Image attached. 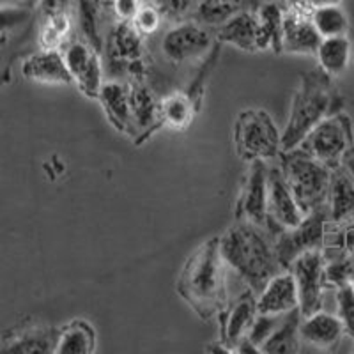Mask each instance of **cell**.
Masks as SVG:
<instances>
[{"label": "cell", "mask_w": 354, "mask_h": 354, "mask_svg": "<svg viewBox=\"0 0 354 354\" xmlns=\"http://www.w3.org/2000/svg\"><path fill=\"white\" fill-rule=\"evenodd\" d=\"M229 268L221 257L220 238H211L186 259L177 278V294L202 321L221 315L229 306Z\"/></svg>", "instance_id": "1"}, {"label": "cell", "mask_w": 354, "mask_h": 354, "mask_svg": "<svg viewBox=\"0 0 354 354\" xmlns=\"http://www.w3.org/2000/svg\"><path fill=\"white\" fill-rule=\"evenodd\" d=\"M220 252L229 273H234L246 289L261 292L277 273L283 271L277 257L273 234L264 227L236 220L230 229L220 236Z\"/></svg>", "instance_id": "2"}, {"label": "cell", "mask_w": 354, "mask_h": 354, "mask_svg": "<svg viewBox=\"0 0 354 354\" xmlns=\"http://www.w3.org/2000/svg\"><path fill=\"white\" fill-rule=\"evenodd\" d=\"M344 100L333 87L330 75L319 69L303 73L294 93L289 121L282 133V151L298 147L322 119L340 112Z\"/></svg>", "instance_id": "3"}, {"label": "cell", "mask_w": 354, "mask_h": 354, "mask_svg": "<svg viewBox=\"0 0 354 354\" xmlns=\"http://www.w3.org/2000/svg\"><path fill=\"white\" fill-rule=\"evenodd\" d=\"M280 170L303 213L326 205L331 183V169L301 147L280 153Z\"/></svg>", "instance_id": "4"}, {"label": "cell", "mask_w": 354, "mask_h": 354, "mask_svg": "<svg viewBox=\"0 0 354 354\" xmlns=\"http://www.w3.org/2000/svg\"><path fill=\"white\" fill-rule=\"evenodd\" d=\"M234 147L246 163L274 160L282 153V133L266 110H243L234 124Z\"/></svg>", "instance_id": "5"}, {"label": "cell", "mask_w": 354, "mask_h": 354, "mask_svg": "<svg viewBox=\"0 0 354 354\" xmlns=\"http://www.w3.org/2000/svg\"><path fill=\"white\" fill-rule=\"evenodd\" d=\"M105 64L113 77L126 80H144L145 37L131 21H113L103 41Z\"/></svg>", "instance_id": "6"}, {"label": "cell", "mask_w": 354, "mask_h": 354, "mask_svg": "<svg viewBox=\"0 0 354 354\" xmlns=\"http://www.w3.org/2000/svg\"><path fill=\"white\" fill-rule=\"evenodd\" d=\"M298 147L317 158L331 170L337 169L342 165L344 158L354 147L351 117L342 110L333 115H328L303 138Z\"/></svg>", "instance_id": "7"}, {"label": "cell", "mask_w": 354, "mask_h": 354, "mask_svg": "<svg viewBox=\"0 0 354 354\" xmlns=\"http://www.w3.org/2000/svg\"><path fill=\"white\" fill-rule=\"evenodd\" d=\"M36 24V9L0 6V85L11 80L12 62L27 44Z\"/></svg>", "instance_id": "8"}, {"label": "cell", "mask_w": 354, "mask_h": 354, "mask_svg": "<svg viewBox=\"0 0 354 354\" xmlns=\"http://www.w3.org/2000/svg\"><path fill=\"white\" fill-rule=\"evenodd\" d=\"M326 220H330V214H328L326 205H322L319 209L306 214L299 225L292 229H282L274 234V250L283 270H289L294 259L308 250H321Z\"/></svg>", "instance_id": "9"}, {"label": "cell", "mask_w": 354, "mask_h": 354, "mask_svg": "<svg viewBox=\"0 0 354 354\" xmlns=\"http://www.w3.org/2000/svg\"><path fill=\"white\" fill-rule=\"evenodd\" d=\"M62 53L73 84L84 96L97 100L101 87L105 84V64L100 50L85 39H71L62 48Z\"/></svg>", "instance_id": "10"}, {"label": "cell", "mask_w": 354, "mask_h": 354, "mask_svg": "<svg viewBox=\"0 0 354 354\" xmlns=\"http://www.w3.org/2000/svg\"><path fill=\"white\" fill-rule=\"evenodd\" d=\"M294 274L299 294L301 315L314 314L322 310L324 303V283H326V262L319 248L308 250L292 261L289 268Z\"/></svg>", "instance_id": "11"}, {"label": "cell", "mask_w": 354, "mask_h": 354, "mask_svg": "<svg viewBox=\"0 0 354 354\" xmlns=\"http://www.w3.org/2000/svg\"><path fill=\"white\" fill-rule=\"evenodd\" d=\"M213 34L207 27L198 21L183 20L174 24L163 37H161V53L174 64H185V62L201 59L209 52L213 46Z\"/></svg>", "instance_id": "12"}, {"label": "cell", "mask_w": 354, "mask_h": 354, "mask_svg": "<svg viewBox=\"0 0 354 354\" xmlns=\"http://www.w3.org/2000/svg\"><path fill=\"white\" fill-rule=\"evenodd\" d=\"M306 214L290 192L280 167L268 169V230L271 234L299 225Z\"/></svg>", "instance_id": "13"}, {"label": "cell", "mask_w": 354, "mask_h": 354, "mask_svg": "<svg viewBox=\"0 0 354 354\" xmlns=\"http://www.w3.org/2000/svg\"><path fill=\"white\" fill-rule=\"evenodd\" d=\"M268 169L270 165L266 161H250L236 205V220L250 221L264 229H268Z\"/></svg>", "instance_id": "14"}, {"label": "cell", "mask_w": 354, "mask_h": 354, "mask_svg": "<svg viewBox=\"0 0 354 354\" xmlns=\"http://www.w3.org/2000/svg\"><path fill=\"white\" fill-rule=\"evenodd\" d=\"M322 37L312 24V8L294 4L283 8L282 52L294 55H315Z\"/></svg>", "instance_id": "15"}, {"label": "cell", "mask_w": 354, "mask_h": 354, "mask_svg": "<svg viewBox=\"0 0 354 354\" xmlns=\"http://www.w3.org/2000/svg\"><path fill=\"white\" fill-rule=\"evenodd\" d=\"M59 333L61 328L46 326V324H20L2 335L0 353H55Z\"/></svg>", "instance_id": "16"}, {"label": "cell", "mask_w": 354, "mask_h": 354, "mask_svg": "<svg viewBox=\"0 0 354 354\" xmlns=\"http://www.w3.org/2000/svg\"><path fill=\"white\" fill-rule=\"evenodd\" d=\"M129 101H131L133 135L147 138L163 126L161 121V100L144 80H129Z\"/></svg>", "instance_id": "17"}, {"label": "cell", "mask_w": 354, "mask_h": 354, "mask_svg": "<svg viewBox=\"0 0 354 354\" xmlns=\"http://www.w3.org/2000/svg\"><path fill=\"white\" fill-rule=\"evenodd\" d=\"M20 71L27 80L44 85H69L73 78L69 75L62 50H43L28 53L21 61Z\"/></svg>", "instance_id": "18"}, {"label": "cell", "mask_w": 354, "mask_h": 354, "mask_svg": "<svg viewBox=\"0 0 354 354\" xmlns=\"http://www.w3.org/2000/svg\"><path fill=\"white\" fill-rule=\"evenodd\" d=\"M299 308V294L290 270L274 274L257 294L259 314L283 315Z\"/></svg>", "instance_id": "19"}, {"label": "cell", "mask_w": 354, "mask_h": 354, "mask_svg": "<svg viewBox=\"0 0 354 354\" xmlns=\"http://www.w3.org/2000/svg\"><path fill=\"white\" fill-rule=\"evenodd\" d=\"M346 335L340 317L330 314L326 310H317L314 314L301 317L299 337L301 344L317 347V349H331L337 346Z\"/></svg>", "instance_id": "20"}, {"label": "cell", "mask_w": 354, "mask_h": 354, "mask_svg": "<svg viewBox=\"0 0 354 354\" xmlns=\"http://www.w3.org/2000/svg\"><path fill=\"white\" fill-rule=\"evenodd\" d=\"M257 314V298H255L254 290L250 289L225 308V315L221 319L223 321V340L221 342L230 347L232 353L239 340L248 337Z\"/></svg>", "instance_id": "21"}, {"label": "cell", "mask_w": 354, "mask_h": 354, "mask_svg": "<svg viewBox=\"0 0 354 354\" xmlns=\"http://www.w3.org/2000/svg\"><path fill=\"white\" fill-rule=\"evenodd\" d=\"M97 101L101 103L110 124L124 135H133L131 101L128 80H109L103 84Z\"/></svg>", "instance_id": "22"}, {"label": "cell", "mask_w": 354, "mask_h": 354, "mask_svg": "<svg viewBox=\"0 0 354 354\" xmlns=\"http://www.w3.org/2000/svg\"><path fill=\"white\" fill-rule=\"evenodd\" d=\"M218 43L232 44L243 52H259L255 11H239L216 27Z\"/></svg>", "instance_id": "23"}, {"label": "cell", "mask_w": 354, "mask_h": 354, "mask_svg": "<svg viewBox=\"0 0 354 354\" xmlns=\"http://www.w3.org/2000/svg\"><path fill=\"white\" fill-rule=\"evenodd\" d=\"M326 207L333 221H346L354 216V179L344 165L331 170Z\"/></svg>", "instance_id": "24"}, {"label": "cell", "mask_w": 354, "mask_h": 354, "mask_svg": "<svg viewBox=\"0 0 354 354\" xmlns=\"http://www.w3.org/2000/svg\"><path fill=\"white\" fill-rule=\"evenodd\" d=\"M257 18V48L259 52H282L283 6L277 2H262L255 9Z\"/></svg>", "instance_id": "25"}, {"label": "cell", "mask_w": 354, "mask_h": 354, "mask_svg": "<svg viewBox=\"0 0 354 354\" xmlns=\"http://www.w3.org/2000/svg\"><path fill=\"white\" fill-rule=\"evenodd\" d=\"M97 335L93 324L75 319L61 328L55 354H93L96 353Z\"/></svg>", "instance_id": "26"}, {"label": "cell", "mask_w": 354, "mask_h": 354, "mask_svg": "<svg viewBox=\"0 0 354 354\" xmlns=\"http://www.w3.org/2000/svg\"><path fill=\"white\" fill-rule=\"evenodd\" d=\"M301 312L299 308L286 314L271 333V337L261 346V353L266 354H290L298 353L301 347V337H299V324H301Z\"/></svg>", "instance_id": "27"}, {"label": "cell", "mask_w": 354, "mask_h": 354, "mask_svg": "<svg viewBox=\"0 0 354 354\" xmlns=\"http://www.w3.org/2000/svg\"><path fill=\"white\" fill-rule=\"evenodd\" d=\"M319 68L322 71L330 75L331 78L340 77L349 66L351 59V41L347 36H338V37H326L321 39L317 52Z\"/></svg>", "instance_id": "28"}, {"label": "cell", "mask_w": 354, "mask_h": 354, "mask_svg": "<svg viewBox=\"0 0 354 354\" xmlns=\"http://www.w3.org/2000/svg\"><path fill=\"white\" fill-rule=\"evenodd\" d=\"M161 121L170 129H186L194 121L197 105L188 93H172L161 97Z\"/></svg>", "instance_id": "29"}, {"label": "cell", "mask_w": 354, "mask_h": 354, "mask_svg": "<svg viewBox=\"0 0 354 354\" xmlns=\"http://www.w3.org/2000/svg\"><path fill=\"white\" fill-rule=\"evenodd\" d=\"M312 24L322 39L349 34V17L340 4L312 9Z\"/></svg>", "instance_id": "30"}, {"label": "cell", "mask_w": 354, "mask_h": 354, "mask_svg": "<svg viewBox=\"0 0 354 354\" xmlns=\"http://www.w3.org/2000/svg\"><path fill=\"white\" fill-rule=\"evenodd\" d=\"M243 2L245 0H198L192 18L205 27H218L241 11Z\"/></svg>", "instance_id": "31"}, {"label": "cell", "mask_w": 354, "mask_h": 354, "mask_svg": "<svg viewBox=\"0 0 354 354\" xmlns=\"http://www.w3.org/2000/svg\"><path fill=\"white\" fill-rule=\"evenodd\" d=\"M151 2L161 12L163 20L174 21V24L192 18L198 4V0H151Z\"/></svg>", "instance_id": "32"}, {"label": "cell", "mask_w": 354, "mask_h": 354, "mask_svg": "<svg viewBox=\"0 0 354 354\" xmlns=\"http://www.w3.org/2000/svg\"><path fill=\"white\" fill-rule=\"evenodd\" d=\"M337 315L342 321L346 335L354 340V289L349 283H342L337 289Z\"/></svg>", "instance_id": "33"}, {"label": "cell", "mask_w": 354, "mask_h": 354, "mask_svg": "<svg viewBox=\"0 0 354 354\" xmlns=\"http://www.w3.org/2000/svg\"><path fill=\"white\" fill-rule=\"evenodd\" d=\"M161 21H163V17H161V12L158 11L156 6H154L151 0H145L144 4H142L140 11L137 12V17H135V20H133L131 24L135 25V28H137L142 36L147 37L154 36V34L160 30Z\"/></svg>", "instance_id": "34"}, {"label": "cell", "mask_w": 354, "mask_h": 354, "mask_svg": "<svg viewBox=\"0 0 354 354\" xmlns=\"http://www.w3.org/2000/svg\"><path fill=\"white\" fill-rule=\"evenodd\" d=\"M283 315L257 314L254 324H252V330H250V333H248L250 340H252V342H254L259 349H261L262 344H264L266 340L271 337V333L277 330V326L280 324V321H282Z\"/></svg>", "instance_id": "35"}, {"label": "cell", "mask_w": 354, "mask_h": 354, "mask_svg": "<svg viewBox=\"0 0 354 354\" xmlns=\"http://www.w3.org/2000/svg\"><path fill=\"white\" fill-rule=\"evenodd\" d=\"M145 0H110L115 21H133Z\"/></svg>", "instance_id": "36"}, {"label": "cell", "mask_w": 354, "mask_h": 354, "mask_svg": "<svg viewBox=\"0 0 354 354\" xmlns=\"http://www.w3.org/2000/svg\"><path fill=\"white\" fill-rule=\"evenodd\" d=\"M326 278L328 282H333L337 283V286L349 283L354 289V257L351 259V261L340 262V264L326 268Z\"/></svg>", "instance_id": "37"}, {"label": "cell", "mask_w": 354, "mask_h": 354, "mask_svg": "<svg viewBox=\"0 0 354 354\" xmlns=\"http://www.w3.org/2000/svg\"><path fill=\"white\" fill-rule=\"evenodd\" d=\"M39 0H0V6H18V8L36 9Z\"/></svg>", "instance_id": "38"}, {"label": "cell", "mask_w": 354, "mask_h": 354, "mask_svg": "<svg viewBox=\"0 0 354 354\" xmlns=\"http://www.w3.org/2000/svg\"><path fill=\"white\" fill-rule=\"evenodd\" d=\"M310 8H321V6H333V4H342V0H303Z\"/></svg>", "instance_id": "39"}, {"label": "cell", "mask_w": 354, "mask_h": 354, "mask_svg": "<svg viewBox=\"0 0 354 354\" xmlns=\"http://www.w3.org/2000/svg\"><path fill=\"white\" fill-rule=\"evenodd\" d=\"M342 165L346 167L347 172H349L351 177H353V179H354V147L349 151V153H347V156L344 158Z\"/></svg>", "instance_id": "40"}]
</instances>
